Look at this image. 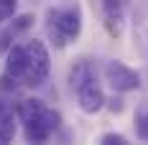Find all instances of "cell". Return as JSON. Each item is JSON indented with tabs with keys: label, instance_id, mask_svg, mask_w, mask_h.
I'll use <instances>...</instances> for the list:
<instances>
[{
	"label": "cell",
	"instance_id": "cell-1",
	"mask_svg": "<svg viewBox=\"0 0 148 145\" xmlns=\"http://www.w3.org/2000/svg\"><path fill=\"white\" fill-rule=\"evenodd\" d=\"M84 26V15H82V5L74 3L69 8H49L46 13V31L54 48H64L69 41H77Z\"/></svg>",
	"mask_w": 148,
	"mask_h": 145
},
{
	"label": "cell",
	"instance_id": "cell-2",
	"mask_svg": "<svg viewBox=\"0 0 148 145\" xmlns=\"http://www.w3.org/2000/svg\"><path fill=\"white\" fill-rule=\"evenodd\" d=\"M28 71H26V84L28 87H41L49 74H51V54L49 46L38 38L28 41Z\"/></svg>",
	"mask_w": 148,
	"mask_h": 145
},
{
	"label": "cell",
	"instance_id": "cell-3",
	"mask_svg": "<svg viewBox=\"0 0 148 145\" xmlns=\"http://www.w3.org/2000/svg\"><path fill=\"white\" fill-rule=\"evenodd\" d=\"M105 76H107V84L112 87V92H118V94H128V92L140 89V74L130 66H125L123 61H107Z\"/></svg>",
	"mask_w": 148,
	"mask_h": 145
},
{
	"label": "cell",
	"instance_id": "cell-4",
	"mask_svg": "<svg viewBox=\"0 0 148 145\" xmlns=\"http://www.w3.org/2000/svg\"><path fill=\"white\" fill-rule=\"evenodd\" d=\"M59 127H61V115L56 110H49V107H46V112L38 117V120L23 125V138H26L28 143H46Z\"/></svg>",
	"mask_w": 148,
	"mask_h": 145
},
{
	"label": "cell",
	"instance_id": "cell-5",
	"mask_svg": "<svg viewBox=\"0 0 148 145\" xmlns=\"http://www.w3.org/2000/svg\"><path fill=\"white\" fill-rule=\"evenodd\" d=\"M105 97L102 87L97 84V79L95 82H87V84H82V87L77 89V104H79V110L84 112V115H95V112H100L105 107Z\"/></svg>",
	"mask_w": 148,
	"mask_h": 145
},
{
	"label": "cell",
	"instance_id": "cell-6",
	"mask_svg": "<svg viewBox=\"0 0 148 145\" xmlns=\"http://www.w3.org/2000/svg\"><path fill=\"white\" fill-rule=\"evenodd\" d=\"M105 8V28L110 36L118 38L123 33V20H125V0H102Z\"/></svg>",
	"mask_w": 148,
	"mask_h": 145
},
{
	"label": "cell",
	"instance_id": "cell-7",
	"mask_svg": "<svg viewBox=\"0 0 148 145\" xmlns=\"http://www.w3.org/2000/svg\"><path fill=\"white\" fill-rule=\"evenodd\" d=\"M5 71L15 79L26 76V71H28V46L13 44L5 51Z\"/></svg>",
	"mask_w": 148,
	"mask_h": 145
},
{
	"label": "cell",
	"instance_id": "cell-8",
	"mask_svg": "<svg viewBox=\"0 0 148 145\" xmlns=\"http://www.w3.org/2000/svg\"><path fill=\"white\" fill-rule=\"evenodd\" d=\"M31 26H33V15L31 13H23V15H18V18L13 15V20L8 23V28L0 31V51H8V48L13 46L15 38H18L23 31H28Z\"/></svg>",
	"mask_w": 148,
	"mask_h": 145
},
{
	"label": "cell",
	"instance_id": "cell-9",
	"mask_svg": "<svg viewBox=\"0 0 148 145\" xmlns=\"http://www.w3.org/2000/svg\"><path fill=\"white\" fill-rule=\"evenodd\" d=\"M44 112H46L44 99H36V97H26V99L18 102V107H15V117H18L23 125H28V122H33V120H38Z\"/></svg>",
	"mask_w": 148,
	"mask_h": 145
},
{
	"label": "cell",
	"instance_id": "cell-10",
	"mask_svg": "<svg viewBox=\"0 0 148 145\" xmlns=\"http://www.w3.org/2000/svg\"><path fill=\"white\" fill-rule=\"evenodd\" d=\"M95 79H97V71L92 69V64H89L87 59H79V61H74V66L69 69V87H72L74 92L82 87V84L95 82Z\"/></svg>",
	"mask_w": 148,
	"mask_h": 145
},
{
	"label": "cell",
	"instance_id": "cell-11",
	"mask_svg": "<svg viewBox=\"0 0 148 145\" xmlns=\"http://www.w3.org/2000/svg\"><path fill=\"white\" fill-rule=\"evenodd\" d=\"M135 135L140 140H148V102H140L135 107Z\"/></svg>",
	"mask_w": 148,
	"mask_h": 145
},
{
	"label": "cell",
	"instance_id": "cell-12",
	"mask_svg": "<svg viewBox=\"0 0 148 145\" xmlns=\"http://www.w3.org/2000/svg\"><path fill=\"white\" fill-rule=\"evenodd\" d=\"M18 132V125H15V112L13 115H3L0 117V145L10 143Z\"/></svg>",
	"mask_w": 148,
	"mask_h": 145
},
{
	"label": "cell",
	"instance_id": "cell-13",
	"mask_svg": "<svg viewBox=\"0 0 148 145\" xmlns=\"http://www.w3.org/2000/svg\"><path fill=\"white\" fill-rule=\"evenodd\" d=\"M18 10V0H0V23L3 20H10Z\"/></svg>",
	"mask_w": 148,
	"mask_h": 145
},
{
	"label": "cell",
	"instance_id": "cell-14",
	"mask_svg": "<svg viewBox=\"0 0 148 145\" xmlns=\"http://www.w3.org/2000/svg\"><path fill=\"white\" fill-rule=\"evenodd\" d=\"M100 143L102 145H128V138L120 135V132H105L100 138Z\"/></svg>",
	"mask_w": 148,
	"mask_h": 145
},
{
	"label": "cell",
	"instance_id": "cell-15",
	"mask_svg": "<svg viewBox=\"0 0 148 145\" xmlns=\"http://www.w3.org/2000/svg\"><path fill=\"white\" fill-rule=\"evenodd\" d=\"M105 107H110L112 112H123V107H125V104H123V99H120V97H110V99L105 102Z\"/></svg>",
	"mask_w": 148,
	"mask_h": 145
}]
</instances>
